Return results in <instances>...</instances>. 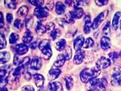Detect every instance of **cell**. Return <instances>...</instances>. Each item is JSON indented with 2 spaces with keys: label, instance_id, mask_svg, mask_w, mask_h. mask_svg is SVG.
I'll list each match as a JSON object with an SVG mask.
<instances>
[{
  "label": "cell",
  "instance_id": "cell-36",
  "mask_svg": "<svg viewBox=\"0 0 121 91\" xmlns=\"http://www.w3.org/2000/svg\"><path fill=\"white\" fill-rule=\"evenodd\" d=\"M18 39H19V35L15 33H12L10 34V38H9V41H10V44H15L18 40Z\"/></svg>",
  "mask_w": 121,
  "mask_h": 91
},
{
  "label": "cell",
  "instance_id": "cell-1",
  "mask_svg": "<svg viewBox=\"0 0 121 91\" xmlns=\"http://www.w3.org/2000/svg\"><path fill=\"white\" fill-rule=\"evenodd\" d=\"M100 73V68L98 67L97 66L91 68H86L80 73V78L82 82L87 83L93 79L97 78V77L99 76Z\"/></svg>",
  "mask_w": 121,
  "mask_h": 91
},
{
  "label": "cell",
  "instance_id": "cell-35",
  "mask_svg": "<svg viewBox=\"0 0 121 91\" xmlns=\"http://www.w3.org/2000/svg\"><path fill=\"white\" fill-rule=\"evenodd\" d=\"M13 26H14L16 29H17L18 30H21V29L24 27V22H22L20 18H17V19H16L14 21Z\"/></svg>",
  "mask_w": 121,
  "mask_h": 91
},
{
  "label": "cell",
  "instance_id": "cell-53",
  "mask_svg": "<svg viewBox=\"0 0 121 91\" xmlns=\"http://www.w3.org/2000/svg\"><path fill=\"white\" fill-rule=\"evenodd\" d=\"M88 91H98L97 90H88Z\"/></svg>",
  "mask_w": 121,
  "mask_h": 91
},
{
  "label": "cell",
  "instance_id": "cell-18",
  "mask_svg": "<svg viewBox=\"0 0 121 91\" xmlns=\"http://www.w3.org/2000/svg\"><path fill=\"white\" fill-rule=\"evenodd\" d=\"M65 61H66V59L63 54L58 55V56H57V58H56V60L55 61V63H54V67H56L57 68L63 67Z\"/></svg>",
  "mask_w": 121,
  "mask_h": 91
},
{
  "label": "cell",
  "instance_id": "cell-17",
  "mask_svg": "<svg viewBox=\"0 0 121 91\" xmlns=\"http://www.w3.org/2000/svg\"><path fill=\"white\" fill-rule=\"evenodd\" d=\"M11 70V66L9 64L4 65L3 67H0V76H3L8 78L9 74L10 73Z\"/></svg>",
  "mask_w": 121,
  "mask_h": 91
},
{
  "label": "cell",
  "instance_id": "cell-33",
  "mask_svg": "<svg viewBox=\"0 0 121 91\" xmlns=\"http://www.w3.org/2000/svg\"><path fill=\"white\" fill-rule=\"evenodd\" d=\"M48 46H50V40L48 39L42 40L40 42V44H39V48H40V51H42L44 48Z\"/></svg>",
  "mask_w": 121,
  "mask_h": 91
},
{
  "label": "cell",
  "instance_id": "cell-37",
  "mask_svg": "<svg viewBox=\"0 0 121 91\" xmlns=\"http://www.w3.org/2000/svg\"><path fill=\"white\" fill-rule=\"evenodd\" d=\"M25 23H26V27L27 29H31V27L33 26V18L32 16H29V17L26 18V21H25Z\"/></svg>",
  "mask_w": 121,
  "mask_h": 91
},
{
  "label": "cell",
  "instance_id": "cell-9",
  "mask_svg": "<svg viewBox=\"0 0 121 91\" xmlns=\"http://www.w3.org/2000/svg\"><path fill=\"white\" fill-rule=\"evenodd\" d=\"M14 50L17 55L22 56V55L26 54L29 51V47L26 44H24V43H21V44H18L16 45L14 47Z\"/></svg>",
  "mask_w": 121,
  "mask_h": 91
},
{
  "label": "cell",
  "instance_id": "cell-48",
  "mask_svg": "<svg viewBox=\"0 0 121 91\" xmlns=\"http://www.w3.org/2000/svg\"><path fill=\"white\" fill-rule=\"evenodd\" d=\"M39 44L40 43H38L37 41H34V42H32L30 44H29V47H30L31 49H35L37 48V46L39 47Z\"/></svg>",
  "mask_w": 121,
  "mask_h": 91
},
{
  "label": "cell",
  "instance_id": "cell-5",
  "mask_svg": "<svg viewBox=\"0 0 121 91\" xmlns=\"http://www.w3.org/2000/svg\"><path fill=\"white\" fill-rule=\"evenodd\" d=\"M121 76V67H116L113 69V71L112 73V80L111 82L113 86L118 85V80Z\"/></svg>",
  "mask_w": 121,
  "mask_h": 91
},
{
  "label": "cell",
  "instance_id": "cell-50",
  "mask_svg": "<svg viewBox=\"0 0 121 91\" xmlns=\"http://www.w3.org/2000/svg\"><path fill=\"white\" fill-rule=\"evenodd\" d=\"M3 27H4V20L3 13L0 12V28H3Z\"/></svg>",
  "mask_w": 121,
  "mask_h": 91
},
{
  "label": "cell",
  "instance_id": "cell-32",
  "mask_svg": "<svg viewBox=\"0 0 121 91\" xmlns=\"http://www.w3.org/2000/svg\"><path fill=\"white\" fill-rule=\"evenodd\" d=\"M110 33H111L110 22H108L103 28V34H104V36H107V37H108V36H110Z\"/></svg>",
  "mask_w": 121,
  "mask_h": 91
},
{
  "label": "cell",
  "instance_id": "cell-27",
  "mask_svg": "<svg viewBox=\"0 0 121 91\" xmlns=\"http://www.w3.org/2000/svg\"><path fill=\"white\" fill-rule=\"evenodd\" d=\"M55 46H56V48L57 51H63V50H64L66 46H67V44H66V40L64 39H61L58 40V41L55 44Z\"/></svg>",
  "mask_w": 121,
  "mask_h": 91
},
{
  "label": "cell",
  "instance_id": "cell-54",
  "mask_svg": "<svg viewBox=\"0 0 121 91\" xmlns=\"http://www.w3.org/2000/svg\"><path fill=\"white\" fill-rule=\"evenodd\" d=\"M38 91H44V90H43V89H40V90H39Z\"/></svg>",
  "mask_w": 121,
  "mask_h": 91
},
{
  "label": "cell",
  "instance_id": "cell-21",
  "mask_svg": "<svg viewBox=\"0 0 121 91\" xmlns=\"http://www.w3.org/2000/svg\"><path fill=\"white\" fill-rule=\"evenodd\" d=\"M10 60V54L8 52H0V63L5 64Z\"/></svg>",
  "mask_w": 121,
  "mask_h": 91
},
{
  "label": "cell",
  "instance_id": "cell-43",
  "mask_svg": "<svg viewBox=\"0 0 121 91\" xmlns=\"http://www.w3.org/2000/svg\"><path fill=\"white\" fill-rule=\"evenodd\" d=\"M6 46V40L5 37L0 36V49H3Z\"/></svg>",
  "mask_w": 121,
  "mask_h": 91
},
{
  "label": "cell",
  "instance_id": "cell-47",
  "mask_svg": "<svg viewBox=\"0 0 121 91\" xmlns=\"http://www.w3.org/2000/svg\"><path fill=\"white\" fill-rule=\"evenodd\" d=\"M8 33V29H4V28H2L0 29V34H1L2 36L5 37V36L7 35Z\"/></svg>",
  "mask_w": 121,
  "mask_h": 91
},
{
  "label": "cell",
  "instance_id": "cell-31",
  "mask_svg": "<svg viewBox=\"0 0 121 91\" xmlns=\"http://www.w3.org/2000/svg\"><path fill=\"white\" fill-rule=\"evenodd\" d=\"M60 34H61V31L59 30V29H55L54 30L50 33V38H51L52 40H55L60 36Z\"/></svg>",
  "mask_w": 121,
  "mask_h": 91
},
{
  "label": "cell",
  "instance_id": "cell-45",
  "mask_svg": "<svg viewBox=\"0 0 121 91\" xmlns=\"http://www.w3.org/2000/svg\"><path fill=\"white\" fill-rule=\"evenodd\" d=\"M95 3H97V5L101 6L107 5V3H108V0H103V1H100V0H99V1H98V0H96Z\"/></svg>",
  "mask_w": 121,
  "mask_h": 91
},
{
  "label": "cell",
  "instance_id": "cell-42",
  "mask_svg": "<svg viewBox=\"0 0 121 91\" xmlns=\"http://www.w3.org/2000/svg\"><path fill=\"white\" fill-rule=\"evenodd\" d=\"M65 22L66 23H69V24H74V19L71 17L70 12L67 13V14H66L65 16Z\"/></svg>",
  "mask_w": 121,
  "mask_h": 91
},
{
  "label": "cell",
  "instance_id": "cell-44",
  "mask_svg": "<svg viewBox=\"0 0 121 91\" xmlns=\"http://www.w3.org/2000/svg\"><path fill=\"white\" fill-rule=\"evenodd\" d=\"M21 91H34V88L30 85L25 86L22 88Z\"/></svg>",
  "mask_w": 121,
  "mask_h": 91
},
{
  "label": "cell",
  "instance_id": "cell-22",
  "mask_svg": "<svg viewBox=\"0 0 121 91\" xmlns=\"http://www.w3.org/2000/svg\"><path fill=\"white\" fill-rule=\"evenodd\" d=\"M33 39V36L32 35L31 32L29 31V29H27L26 32L25 33L23 38H22V40H23L24 44H29V43H32V40Z\"/></svg>",
  "mask_w": 121,
  "mask_h": 91
},
{
  "label": "cell",
  "instance_id": "cell-20",
  "mask_svg": "<svg viewBox=\"0 0 121 91\" xmlns=\"http://www.w3.org/2000/svg\"><path fill=\"white\" fill-rule=\"evenodd\" d=\"M36 33L39 36L43 35L45 32H46V29H45V26L43 25L41 22H37L36 25Z\"/></svg>",
  "mask_w": 121,
  "mask_h": 91
},
{
  "label": "cell",
  "instance_id": "cell-10",
  "mask_svg": "<svg viewBox=\"0 0 121 91\" xmlns=\"http://www.w3.org/2000/svg\"><path fill=\"white\" fill-rule=\"evenodd\" d=\"M60 74H61V70L59 69V68H57L56 67H52L48 71V78L50 80L52 81V80H55V79H56L58 78Z\"/></svg>",
  "mask_w": 121,
  "mask_h": 91
},
{
  "label": "cell",
  "instance_id": "cell-46",
  "mask_svg": "<svg viewBox=\"0 0 121 91\" xmlns=\"http://www.w3.org/2000/svg\"><path fill=\"white\" fill-rule=\"evenodd\" d=\"M54 7V4L52 1H48L46 4V9L48 10H52Z\"/></svg>",
  "mask_w": 121,
  "mask_h": 91
},
{
  "label": "cell",
  "instance_id": "cell-29",
  "mask_svg": "<svg viewBox=\"0 0 121 91\" xmlns=\"http://www.w3.org/2000/svg\"><path fill=\"white\" fill-rule=\"evenodd\" d=\"M5 5L6 7L10 10H15L17 7V2L13 1V0H6Z\"/></svg>",
  "mask_w": 121,
  "mask_h": 91
},
{
  "label": "cell",
  "instance_id": "cell-16",
  "mask_svg": "<svg viewBox=\"0 0 121 91\" xmlns=\"http://www.w3.org/2000/svg\"><path fill=\"white\" fill-rule=\"evenodd\" d=\"M33 78L34 81H35V84L37 87L40 88L44 86V76L41 75L40 74H33Z\"/></svg>",
  "mask_w": 121,
  "mask_h": 91
},
{
  "label": "cell",
  "instance_id": "cell-56",
  "mask_svg": "<svg viewBox=\"0 0 121 91\" xmlns=\"http://www.w3.org/2000/svg\"><path fill=\"white\" fill-rule=\"evenodd\" d=\"M119 55H120V58H121V52H120V53L119 54Z\"/></svg>",
  "mask_w": 121,
  "mask_h": 91
},
{
  "label": "cell",
  "instance_id": "cell-34",
  "mask_svg": "<svg viewBox=\"0 0 121 91\" xmlns=\"http://www.w3.org/2000/svg\"><path fill=\"white\" fill-rule=\"evenodd\" d=\"M93 44H94V42H93V40L92 38L90 37H88L87 39L85 40V42H84V44H83V48H92L93 46Z\"/></svg>",
  "mask_w": 121,
  "mask_h": 91
},
{
  "label": "cell",
  "instance_id": "cell-7",
  "mask_svg": "<svg viewBox=\"0 0 121 91\" xmlns=\"http://www.w3.org/2000/svg\"><path fill=\"white\" fill-rule=\"evenodd\" d=\"M30 68L33 70H38L42 67V61L41 59L38 56L34 57L33 60H31L30 62Z\"/></svg>",
  "mask_w": 121,
  "mask_h": 91
},
{
  "label": "cell",
  "instance_id": "cell-30",
  "mask_svg": "<svg viewBox=\"0 0 121 91\" xmlns=\"http://www.w3.org/2000/svg\"><path fill=\"white\" fill-rule=\"evenodd\" d=\"M24 58H21L20 56L16 54L14 56V59H13V64L17 66V67H22V63H23Z\"/></svg>",
  "mask_w": 121,
  "mask_h": 91
},
{
  "label": "cell",
  "instance_id": "cell-12",
  "mask_svg": "<svg viewBox=\"0 0 121 91\" xmlns=\"http://www.w3.org/2000/svg\"><path fill=\"white\" fill-rule=\"evenodd\" d=\"M49 91H63L62 84L59 82H50L48 84Z\"/></svg>",
  "mask_w": 121,
  "mask_h": 91
},
{
  "label": "cell",
  "instance_id": "cell-13",
  "mask_svg": "<svg viewBox=\"0 0 121 91\" xmlns=\"http://www.w3.org/2000/svg\"><path fill=\"white\" fill-rule=\"evenodd\" d=\"M100 47L101 48L104 50V51H107L111 48V40L109 37H107V36H103L100 39Z\"/></svg>",
  "mask_w": 121,
  "mask_h": 91
},
{
  "label": "cell",
  "instance_id": "cell-15",
  "mask_svg": "<svg viewBox=\"0 0 121 91\" xmlns=\"http://www.w3.org/2000/svg\"><path fill=\"white\" fill-rule=\"evenodd\" d=\"M70 13L74 19H79L83 16L84 11L82 8H74L72 11H70Z\"/></svg>",
  "mask_w": 121,
  "mask_h": 91
},
{
  "label": "cell",
  "instance_id": "cell-38",
  "mask_svg": "<svg viewBox=\"0 0 121 91\" xmlns=\"http://www.w3.org/2000/svg\"><path fill=\"white\" fill-rule=\"evenodd\" d=\"M108 56H109V58H110L111 63L112 62L114 63H116V61L118 60L120 55H119V53H117V52H111V53H109Z\"/></svg>",
  "mask_w": 121,
  "mask_h": 91
},
{
  "label": "cell",
  "instance_id": "cell-6",
  "mask_svg": "<svg viewBox=\"0 0 121 91\" xmlns=\"http://www.w3.org/2000/svg\"><path fill=\"white\" fill-rule=\"evenodd\" d=\"M111 61L110 60H108V58H105L104 56L99 58L96 63V66H97L98 67L100 68H103V69H105V68H108L109 66L111 65Z\"/></svg>",
  "mask_w": 121,
  "mask_h": 91
},
{
  "label": "cell",
  "instance_id": "cell-39",
  "mask_svg": "<svg viewBox=\"0 0 121 91\" xmlns=\"http://www.w3.org/2000/svg\"><path fill=\"white\" fill-rule=\"evenodd\" d=\"M7 82H8V78L6 77L0 76V90L3 88H5Z\"/></svg>",
  "mask_w": 121,
  "mask_h": 91
},
{
  "label": "cell",
  "instance_id": "cell-55",
  "mask_svg": "<svg viewBox=\"0 0 121 91\" xmlns=\"http://www.w3.org/2000/svg\"><path fill=\"white\" fill-rule=\"evenodd\" d=\"M120 30H121V20H120Z\"/></svg>",
  "mask_w": 121,
  "mask_h": 91
},
{
  "label": "cell",
  "instance_id": "cell-40",
  "mask_svg": "<svg viewBox=\"0 0 121 91\" xmlns=\"http://www.w3.org/2000/svg\"><path fill=\"white\" fill-rule=\"evenodd\" d=\"M29 3H30L32 5L36 6V7H40V6H43L44 1H42V0H36V1H34V0H30Z\"/></svg>",
  "mask_w": 121,
  "mask_h": 91
},
{
  "label": "cell",
  "instance_id": "cell-28",
  "mask_svg": "<svg viewBox=\"0 0 121 91\" xmlns=\"http://www.w3.org/2000/svg\"><path fill=\"white\" fill-rule=\"evenodd\" d=\"M63 56L66 59V60H70L72 57V51L70 46H66V48L63 50Z\"/></svg>",
  "mask_w": 121,
  "mask_h": 91
},
{
  "label": "cell",
  "instance_id": "cell-11",
  "mask_svg": "<svg viewBox=\"0 0 121 91\" xmlns=\"http://www.w3.org/2000/svg\"><path fill=\"white\" fill-rule=\"evenodd\" d=\"M86 56V52L83 50H80V51L76 52V54L74 55V63L75 64H80L82 63Z\"/></svg>",
  "mask_w": 121,
  "mask_h": 91
},
{
  "label": "cell",
  "instance_id": "cell-52",
  "mask_svg": "<svg viewBox=\"0 0 121 91\" xmlns=\"http://www.w3.org/2000/svg\"><path fill=\"white\" fill-rule=\"evenodd\" d=\"M0 91H8V90H7V89H6V88L5 87V88L1 89V90H0Z\"/></svg>",
  "mask_w": 121,
  "mask_h": 91
},
{
  "label": "cell",
  "instance_id": "cell-41",
  "mask_svg": "<svg viewBox=\"0 0 121 91\" xmlns=\"http://www.w3.org/2000/svg\"><path fill=\"white\" fill-rule=\"evenodd\" d=\"M45 29H46L47 33H51L55 29V23H53V22H49V23H48L47 26H45Z\"/></svg>",
  "mask_w": 121,
  "mask_h": 91
},
{
  "label": "cell",
  "instance_id": "cell-2",
  "mask_svg": "<svg viewBox=\"0 0 121 91\" xmlns=\"http://www.w3.org/2000/svg\"><path fill=\"white\" fill-rule=\"evenodd\" d=\"M87 84L88 90H97L98 91H104L108 86V82L105 78H94L90 81Z\"/></svg>",
  "mask_w": 121,
  "mask_h": 91
},
{
  "label": "cell",
  "instance_id": "cell-4",
  "mask_svg": "<svg viewBox=\"0 0 121 91\" xmlns=\"http://www.w3.org/2000/svg\"><path fill=\"white\" fill-rule=\"evenodd\" d=\"M108 13V11L105 10V11H103V12L100 13L97 17H96L92 22V28L93 29H97L98 28V26H100V24L106 18Z\"/></svg>",
  "mask_w": 121,
  "mask_h": 91
},
{
  "label": "cell",
  "instance_id": "cell-23",
  "mask_svg": "<svg viewBox=\"0 0 121 91\" xmlns=\"http://www.w3.org/2000/svg\"><path fill=\"white\" fill-rule=\"evenodd\" d=\"M66 10V6L63 3L61 2H57L56 4V12L57 14L61 15L63 13H64Z\"/></svg>",
  "mask_w": 121,
  "mask_h": 91
},
{
  "label": "cell",
  "instance_id": "cell-14",
  "mask_svg": "<svg viewBox=\"0 0 121 91\" xmlns=\"http://www.w3.org/2000/svg\"><path fill=\"white\" fill-rule=\"evenodd\" d=\"M91 29H92V22L90 19V16L87 14L85 17V25H84L83 31L86 34H88L90 33Z\"/></svg>",
  "mask_w": 121,
  "mask_h": 91
},
{
  "label": "cell",
  "instance_id": "cell-19",
  "mask_svg": "<svg viewBox=\"0 0 121 91\" xmlns=\"http://www.w3.org/2000/svg\"><path fill=\"white\" fill-rule=\"evenodd\" d=\"M41 58L44 59L45 60H48L51 58L52 55V48L51 47L48 46L47 48H45L41 51Z\"/></svg>",
  "mask_w": 121,
  "mask_h": 91
},
{
  "label": "cell",
  "instance_id": "cell-49",
  "mask_svg": "<svg viewBox=\"0 0 121 91\" xmlns=\"http://www.w3.org/2000/svg\"><path fill=\"white\" fill-rule=\"evenodd\" d=\"M6 21H7L8 23H12L13 22V15L11 13H7L6 14Z\"/></svg>",
  "mask_w": 121,
  "mask_h": 91
},
{
  "label": "cell",
  "instance_id": "cell-25",
  "mask_svg": "<svg viewBox=\"0 0 121 91\" xmlns=\"http://www.w3.org/2000/svg\"><path fill=\"white\" fill-rule=\"evenodd\" d=\"M121 17V12H116L112 18V28L114 29H116L118 27L119 22H120V19Z\"/></svg>",
  "mask_w": 121,
  "mask_h": 91
},
{
  "label": "cell",
  "instance_id": "cell-24",
  "mask_svg": "<svg viewBox=\"0 0 121 91\" xmlns=\"http://www.w3.org/2000/svg\"><path fill=\"white\" fill-rule=\"evenodd\" d=\"M28 12H29V9L27 6H21L18 10L17 11V15L19 17H26V15L28 14Z\"/></svg>",
  "mask_w": 121,
  "mask_h": 91
},
{
  "label": "cell",
  "instance_id": "cell-26",
  "mask_svg": "<svg viewBox=\"0 0 121 91\" xmlns=\"http://www.w3.org/2000/svg\"><path fill=\"white\" fill-rule=\"evenodd\" d=\"M64 81L66 84V87L67 90H70L74 86V79L70 75H67L64 77Z\"/></svg>",
  "mask_w": 121,
  "mask_h": 91
},
{
  "label": "cell",
  "instance_id": "cell-3",
  "mask_svg": "<svg viewBox=\"0 0 121 91\" xmlns=\"http://www.w3.org/2000/svg\"><path fill=\"white\" fill-rule=\"evenodd\" d=\"M34 15L38 18L40 21L42 20H45L46 17L48 15V10H47L46 7H36L34 9Z\"/></svg>",
  "mask_w": 121,
  "mask_h": 91
},
{
  "label": "cell",
  "instance_id": "cell-8",
  "mask_svg": "<svg viewBox=\"0 0 121 91\" xmlns=\"http://www.w3.org/2000/svg\"><path fill=\"white\" fill-rule=\"evenodd\" d=\"M84 42H85V39H84L83 36L79 35L74 40V48L76 52L80 51L82 48L83 47Z\"/></svg>",
  "mask_w": 121,
  "mask_h": 91
},
{
  "label": "cell",
  "instance_id": "cell-51",
  "mask_svg": "<svg viewBox=\"0 0 121 91\" xmlns=\"http://www.w3.org/2000/svg\"><path fill=\"white\" fill-rule=\"evenodd\" d=\"M118 85L121 86V76L120 77V78H119V80H118Z\"/></svg>",
  "mask_w": 121,
  "mask_h": 91
}]
</instances>
